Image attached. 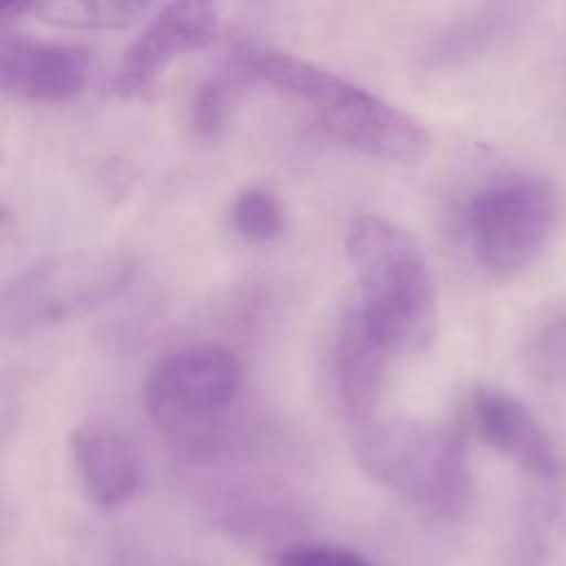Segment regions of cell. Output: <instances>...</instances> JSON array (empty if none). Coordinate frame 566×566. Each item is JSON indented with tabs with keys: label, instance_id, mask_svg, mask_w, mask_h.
Masks as SVG:
<instances>
[{
	"label": "cell",
	"instance_id": "obj_1",
	"mask_svg": "<svg viewBox=\"0 0 566 566\" xmlns=\"http://www.w3.org/2000/svg\"><path fill=\"white\" fill-rule=\"evenodd\" d=\"M232 64L239 75L305 104L332 137L367 157L418 166L431 150V133L413 115L305 57L270 46H241Z\"/></svg>",
	"mask_w": 566,
	"mask_h": 566
},
{
	"label": "cell",
	"instance_id": "obj_2",
	"mask_svg": "<svg viewBox=\"0 0 566 566\" xmlns=\"http://www.w3.org/2000/svg\"><path fill=\"white\" fill-rule=\"evenodd\" d=\"M243 387V365L232 349L197 343L155 363L144 385V405L175 455L212 462L239 440Z\"/></svg>",
	"mask_w": 566,
	"mask_h": 566
},
{
	"label": "cell",
	"instance_id": "obj_3",
	"mask_svg": "<svg viewBox=\"0 0 566 566\" xmlns=\"http://www.w3.org/2000/svg\"><path fill=\"white\" fill-rule=\"evenodd\" d=\"M345 252L358 281L365 329L389 354L418 352L436 334L438 296L416 239L378 214H358L345 230Z\"/></svg>",
	"mask_w": 566,
	"mask_h": 566
},
{
	"label": "cell",
	"instance_id": "obj_4",
	"mask_svg": "<svg viewBox=\"0 0 566 566\" xmlns=\"http://www.w3.org/2000/svg\"><path fill=\"white\" fill-rule=\"evenodd\" d=\"M358 467L427 517L455 522L471 502L467 440L455 427L376 416L354 427Z\"/></svg>",
	"mask_w": 566,
	"mask_h": 566
},
{
	"label": "cell",
	"instance_id": "obj_5",
	"mask_svg": "<svg viewBox=\"0 0 566 566\" xmlns=\"http://www.w3.org/2000/svg\"><path fill=\"white\" fill-rule=\"evenodd\" d=\"M137 263L122 250H75L49 256L15 276L0 298L9 336H27L80 318L122 296Z\"/></svg>",
	"mask_w": 566,
	"mask_h": 566
},
{
	"label": "cell",
	"instance_id": "obj_6",
	"mask_svg": "<svg viewBox=\"0 0 566 566\" xmlns=\"http://www.w3.org/2000/svg\"><path fill=\"white\" fill-rule=\"evenodd\" d=\"M557 214L559 195L551 179L535 172L502 175L467 206L471 254L491 279H515L551 241Z\"/></svg>",
	"mask_w": 566,
	"mask_h": 566
},
{
	"label": "cell",
	"instance_id": "obj_7",
	"mask_svg": "<svg viewBox=\"0 0 566 566\" xmlns=\"http://www.w3.org/2000/svg\"><path fill=\"white\" fill-rule=\"evenodd\" d=\"M219 31V13L206 2L164 4L124 51L113 91L119 97H144L177 57L208 46Z\"/></svg>",
	"mask_w": 566,
	"mask_h": 566
},
{
	"label": "cell",
	"instance_id": "obj_8",
	"mask_svg": "<svg viewBox=\"0 0 566 566\" xmlns=\"http://www.w3.org/2000/svg\"><path fill=\"white\" fill-rule=\"evenodd\" d=\"M88 69L91 55L82 46L0 31V86L15 99L69 102L84 88Z\"/></svg>",
	"mask_w": 566,
	"mask_h": 566
},
{
	"label": "cell",
	"instance_id": "obj_9",
	"mask_svg": "<svg viewBox=\"0 0 566 566\" xmlns=\"http://www.w3.org/2000/svg\"><path fill=\"white\" fill-rule=\"evenodd\" d=\"M469 420L495 451L537 478H553L559 458L548 431L515 396L497 387H475L469 396Z\"/></svg>",
	"mask_w": 566,
	"mask_h": 566
},
{
	"label": "cell",
	"instance_id": "obj_10",
	"mask_svg": "<svg viewBox=\"0 0 566 566\" xmlns=\"http://www.w3.org/2000/svg\"><path fill=\"white\" fill-rule=\"evenodd\" d=\"M71 455L80 482L99 509L126 504L139 489V460L133 444L113 427L84 422L71 431Z\"/></svg>",
	"mask_w": 566,
	"mask_h": 566
},
{
	"label": "cell",
	"instance_id": "obj_11",
	"mask_svg": "<svg viewBox=\"0 0 566 566\" xmlns=\"http://www.w3.org/2000/svg\"><path fill=\"white\" fill-rule=\"evenodd\" d=\"M389 352L365 329L356 305L343 316L334 345L336 394L352 427L378 416Z\"/></svg>",
	"mask_w": 566,
	"mask_h": 566
},
{
	"label": "cell",
	"instance_id": "obj_12",
	"mask_svg": "<svg viewBox=\"0 0 566 566\" xmlns=\"http://www.w3.org/2000/svg\"><path fill=\"white\" fill-rule=\"evenodd\" d=\"M526 20V7L495 2L478 7L433 31L418 51L427 66H455L475 60L515 38Z\"/></svg>",
	"mask_w": 566,
	"mask_h": 566
},
{
	"label": "cell",
	"instance_id": "obj_13",
	"mask_svg": "<svg viewBox=\"0 0 566 566\" xmlns=\"http://www.w3.org/2000/svg\"><path fill=\"white\" fill-rule=\"evenodd\" d=\"M219 513L228 533L259 544H274L279 551L287 548L285 539H294L301 528L292 506L268 489L248 486L228 493L221 500Z\"/></svg>",
	"mask_w": 566,
	"mask_h": 566
},
{
	"label": "cell",
	"instance_id": "obj_14",
	"mask_svg": "<svg viewBox=\"0 0 566 566\" xmlns=\"http://www.w3.org/2000/svg\"><path fill=\"white\" fill-rule=\"evenodd\" d=\"M150 11L148 2L133 0H29L31 18L62 29L122 31Z\"/></svg>",
	"mask_w": 566,
	"mask_h": 566
},
{
	"label": "cell",
	"instance_id": "obj_15",
	"mask_svg": "<svg viewBox=\"0 0 566 566\" xmlns=\"http://www.w3.org/2000/svg\"><path fill=\"white\" fill-rule=\"evenodd\" d=\"M230 223L243 241L265 245L285 232V210L268 188L248 186L232 201Z\"/></svg>",
	"mask_w": 566,
	"mask_h": 566
},
{
	"label": "cell",
	"instance_id": "obj_16",
	"mask_svg": "<svg viewBox=\"0 0 566 566\" xmlns=\"http://www.w3.org/2000/svg\"><path fill=\"white\" fill-rule=\"evenodd\" d=\"M526 363L544 382L566 385V312L546 321L528 340Z\"/></svg>",
	"mask_w": 566,
	"mask_h": 566
},
{
	"label": "cell",
	"instance_id": "obj_17",
	"mask_svg": "<svg viewBox=\"0 0 566 566\" xmlns=\"http://www.w3.org/2000/svg\"><path fill=\"white\" fill-rule=\"evenodd\" d=\"M234 99V84L223 75H212L203 80L190 104V124L201 137H217L230 117Z\"/></svg>",
	"mask_w": 566,
	"mask_h": 566
},
{
	"label": "cell",
	"instance_id": "obj_18",
	"mask_svg": "<svg viewBox=\"0 0 566 566\" xmlns=\"http://www.w3.org/2000/svg\"><path fill=\"white\" fill-rule=\"evenodd\" d=\"M274 566H376L365 555L332 544H292L274 553Z\"/></svg>",
	"mask_w": 566,
	"mask_h": 566
},
{
	"label": "cell",
	"instance_id": "obj_19",
	"mask_svg": "<svg viewBox=\"0 0 566 566\" xmlns=\"http://www.w3.org/2000/svg\"><path fill=\"white\" fill-rule=\"evenodd\" d=\"M122 566H197L184 557H164V555H133Z\"/></svg>",
	"mask_w": 566,
	"mask_h": 566
}]
</instances>
